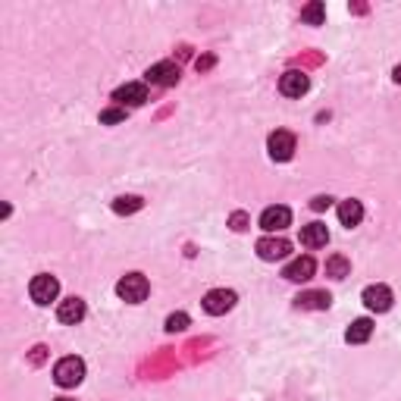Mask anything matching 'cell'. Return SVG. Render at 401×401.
Masks as SVG:
<instances>
[{
    "mask_svg": "<svg viewBox=\"0 0 401 401\" xmlns=\"http://www.w3.org/2000/svg\"><path fill=\"white\" fill-rule=\"evenodd\" d=\"M148 291H151V282L144 279L141 273H126L120 282H116V295L129 304H141L144 298H148Z\"/></svg>",
    "mask_w": 401,
    "mask_h": 401,
    "instance_id": "1",
    "label": "cell"
},
{
    "mask_svg": "<svg viewBox=\"0 0 401 401\" xmlns=\"http://www.w3.org/2000/svg\"><path fill=\"white\" fill-rule=\"evenodd\" d=\"M82 379H85V361L82 357H63V361H57L54 383L60 385V389H72V385H79Z\"/></svg>",
    "mask_w": 401,
    "mask_h": 401,
    "instance_id": "2",
    "label": "cell"
},
{
    "mask_svg": "<svg viewBox=\"0 0 401 401\" xmlns=\"http://www.w3.org/2000/svg\"><path fill=\"white\" fill-rule=\"evenodd\" d=\"M28 295H32V301L35 304H50L57 295H60V282H57V276H50V273H41V276H35L32 279V286H28Z\"/></svg>",
    "mask_w": 401,
    "mask_h": 401,
    "instance_id": "3",
    "label": "cell"
},
{
    "mask_svg": "<svg viewBox=\"0 0 401 401\" xmlns=\"http://www.w3.org/2000/svg\"><path fill=\"white\" fill-rule=\"evenodd\" d=\"M238 295L232 289H214L204 295V310L210 313V317H223V313H229L232 308H236Z\"/></svg>",
    "mask_w": 401,
    "mask_h": 401,
    "instance_id": "4",
    "label": "cell"
},
{
    "mask_svg": "<svg viewBox=\"0 0 401 401\" xmlns=\"http://www.w3.org/2000/svg\"><path fill=\"white\" fill-rule=\"evenodd\" d=\"M267 148H269V157H273L276 163H289V160L295 157V135L286 132V129H276V132L269 135Z\"/></svg>",
    "mask_w": 401,
    "mask_h": 401,
    "instance_id": "5",
    "label": "cell"
},
{
    "mask_svg": "<svg viewBox=\"0 0 401 401\" xmlns=\"http://www.w3.org/2000/svg\"><path fill=\"white\" fill-rule=\"evenodd\" d=\"M179 66L176 63H170V60H163V63H154L148 72H144V79H148L151 85H160V88H173V85L179 82Z\"/></svg>",
    "mask_w": 401,
    "mask_h": 401,
    "instance_id": "6",
    "label": "cell"
},
{
    "mask_svg": "<svg viewBox=\"0 0 401 401\" xmlns=\"http://www.w3.org/2000/svg\"><path fill=\"white\" fill-rule=\"evenodd\" d=\"M392 301H395V295H392L389 286H367L364 289V304H367V310L385 313L392 308Z\"/></svg>",
    "mask_w": 401,
    "mask_h": 401,
    "instance_id": "7",
    "label": "cell"
},
{
    "mask_svg": "<svg viewBox=\"0 0 401 401\" xmlns=\"http://www.w3.org/2000/svg\"><path fill=\"white\" fill-rule=\"evenodd\" d=\"M113 100H116L120 107H141L144 100H148V85H141V82L122 85V88L113 91Z\"/></svg>",
    "mask_w": 401,
    "mask_h": 401,
    "instance_id": "8",
    "label": "cell"
},
{
    "mask_svg": "<svg viewBox=\"0 0 401 401\" xmlns=\"http://www.w3.org/2000/svg\"><path fill=\"white\" fill-rule=\"evenodd\" d=\"M289 223H291V210L282 207V204L267 207L264 214H260V229H264V232H282Z\"/></svg>",
    "mask_w": 401,
    "mask_h": 401,
    "instance_id": "9",
    "label": "cell"
},
{
    "mask_svg": "<svg viewBox=\"0 0 401 401\" xmlns=\"http://www.w3.org/2000/svg\"><path fill=\"white\" fill-rule=\"evenodd\" d=\"M308 88H310V79L298 69H289L286 76L279 79V91L286 94V98H301V94H308Z\"/></svg>",
    "mask_w": 401,
    "mask_h": 401,
    "instance_id": "10",
    "label": "cell"
},
{
    "mask_svg": "<svg viewBox=\"0 0 401 401\" xmlns=\"http://www.w3.org/2000/svg\"><path fill=\"white\" fill-rule=\"evenodd\" d=\"M289 251H291V245L286 242V238L267 236V238H260V242H257L260 260H282V257H289Z\"/></svg>",
    "mask_w": 401,
    "mask_h": 401,
    "instance_id": "11",
    "label": "cell"
},
{
    "mask_svg": "<svg viewBox=\"0 0 401 401\" xmlns=\"http://www.w3.org/2000/svg\"><path fill=\"white\" fill-rule=\"evenodd\" d=\"M330 304H332V295H330V291H320V289L301 291V295L295 298V308L298 310H326Z\"/></svg>",
    "mask_w": 401,
    "mask_h": 401,
    "instance_id": "12",
    "label": "cell"
},
{
    "mask_svg": "<svg viewBox=\"0 0 401 401\" xmlns=\"http://www.w3.org/2000/svg\"><path fill=\"white\" fill-rule=\"evenodd\" d=\"M57 320H60V323H69V326L82 323L85 320V301L82 298H66V301H60V308H57Z\"/></svg>",
    "mask_w": 401,
    "mask_h": 401,
    "instance_id": "13",
    "label": "cell"
},
{
    "mask_svg": "<svg viewBox=\"0 0 401 401\" xmlns=\"http://www.w3.org/2000/svg\"><path fill=\"white\" fill-rule=\"evenodd\" d=\"M313 269H317L313 257H295L286 269H282V276H286L289 282H308V279H313Z\"/></svg>",
    "mask_w": 401,
    "mask_h": 401,
    "instance_id": "14",
    "label": "cell"
},
{
    "mask_svg": "<svg viewBox=\"0 0 401 401\" xmlns=\"http://www.w3.org/2000/svg\"><path fill=\"white\" fill-rule=\"evenodd\" d=\"M330 242V229H326L323 223H310L301 229V245L304 248H323Z\"/></svg>",
    "mask_w": 401,
    "mask_h": 401,
    "instance_id": "15",
    "label": "cell"
},
{
    "mask_svg": "<svg viewBox=\"0 0 401 401\" xmlns=\"http://www.w3.org/2000/svg\"><path fill=\"white\" fill-rule=\"evenodd\" d=\"M339 220H342V226L354 229V226L364 220V204H361V201H354V198L342 201V204H339Z\"/></svg>",
    "mask_w": 401,
    "mask_h": 401,
    "instance_id": "16",
    "label": "cell"
},
{
    "mask_svg": "<svg viewBox=\"0 0 401 401\" xmlns=\"http://www.w3.org/2000/svg\"><path fill=\"white\" fill-rule=\"evenodd\" d=\"M370 335H373V320L361 317V320H354V323L348 326L345 342H348V345H364V342H367Z\"/></svg>",
    "mask_w": 401,
    "mask_h": 401,
    "instance_id": "17",
    "label": "cell"
},
{
    "mask_svg": "<svg viewBox=\"0 0 401 401\" xmlns=\"http://www.w3.org/2000/svg\"><path fill=\"white\" fill-rule=\"evenodd\" d=\"M326 276H332V279H345V276H351V260L342 257V254H332V257L326 260Z\"/></svg>",
    "mask_w": 401,
    "mask_h": 401,
    "instance_id": "18",
    "label": "cell"
},
{
    "mask_svg": "<svg viewBox=\"0 0 401 401\" xmlns=\"http://www.w3.org/2000/svg\"><path fill=\"white\" fill-rule=\"evenodd\" d=\"M141 207H144V201H141V198H135V194H122V198H116V201H113V214H120V216L138 214Z\"/></svg>",
    "mask_w": 401,
    "mask_h": 401,
    "instance_id": "19",
    "label": "cell"
},
{
    "mask_svg": "<svg viewBox=\"0 0 401 401\" xmlns=\"http://www.w3.org/2000/svg\"><path fill=\"white\" fill-rule=\"evenodd\" d=\"M323 19H326V6L320 0H313V4H308L301 10V23H308V25H323Z\"/></svg>",
    "mask_w": 401,
    "mask_h": 401,
    "instance_id": "20",
    "label": "cell"
},
{
    "mask_svg": "<svg viewBox=\"0 0 401 401\" xmlns=\"http://www.w3.org/2000/svg\"><path fill=\"white\" fill-rule=\"evenodd\" d=\"M188 323H192V320H188V313H170V317H166V332H185L188 330Z\"/></svg>",
    "mask_w": 401,
    "mask_h": 401,
    "instance_id": "21",
    "label": "cell"
},
{
    "mask_svg": "<svg viewBox=\"0 0 401 401\" xmlns=\"http://www.w3.org/2000/svg\"><path fill=\"white\" fill-rule=\"evenodd\" d=\"M122 120H126V107H110V110L100 113V122H104V126H113V122H122Z\"/></svg>",
    "mask_w": 401,
    "mask_h": 401,
    "instance_id": "22",
    "label": "cell"
},
{
    "mask_svg": "<svg viewBox=\"0 0 401 401\" xmlns=\"http://www.w3.org/2000/svg\"><path fill=\"white\" fill-rule=\"evenodd\" d=\"M248 223H251V220H248V214H242V210H238V214H232V216H229V226H232V232H245V229H248Z\"/></svg>",
    "mask_w": 401,
    "mask_h": 401,
    "instance_id": "23",
    "label": "cell"
},
{
    "mask_svg": "<svg viewBox=\"0 0 401 401\" xmlns=\"http://www.w3.org/2000/svg\"><path fill=\"white\" fill-rule=\"evenodd\" d=\"M214 63H216L214 54H204V57H198V60H194V69H198V72H207V69H214Z\"/></svg>",
    "mask_w": 401,
    "mask_h": 401,
    "instance_id": "24",
    "label": "cell"
},
{
    "mask_svg": "<svg viewBox=\"0 0 401 401\" xmlns=\"http://www.w3.org/2000/svg\"><path fill=\"white\" fill-rule=\"evenodd\" d=\"M330 207H332V198H330V194H317V198L310 201V210H317V214H320V210H330Z\"/></svg>",
    "mask_w": 401,
    "mask_h": 401,
    "instance_id": "25",
    "label": "cell"
},
{
    "mask_svg": "<svg viewBox=\"0 0 401 401\" xmlns=\"http://www.w3.org/2000/svg\"><path fill=\"white\" fill-rule=\"evenodd\" d=\"M45 357H47V348H45V345H35V348H32V357H28V361H32L35 367H41V364H45Z\"/></svg>",
    "mask_w": 401,
    "mask_h": 401,
    "instance_id": "26",
    "label": "cell"
},
{
    "mask_svg": "<svg viewBox=\"0 0 401 401\" xmlns=\"http://www.w3.org/2000/svg\"><path fill=\"white\" fill-rule=\"evenodd\" d=\"M392 79H395V85H401V63L395 66V72H392Z\"/></svg>",
    "mask_w": 401,
    "mask_h": 401,
    "instance_id": "27",
    "label": "cell"
},
{
    "mask_svg": "<svg viewBox=\"0 0 401 401\" xmlns=\"http://www.w3.org/2000/svg\"><path fill=\"white\" fill-rule=\"evenodd\" d=\"M57 401H69V398H57Z\"/></svg>",
    "mask_w": 401,
    "mask_h": 401,
    "instance_id": "28",
    "label": "cell"
}]
</instances>
